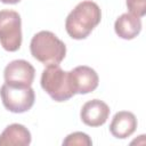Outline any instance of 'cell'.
<instances>
[{"instance_id": "obj_1", "label": "cell", "mask_w": 146, "mask_h": 146, "mask_svg": "<svg viewBox=\"0 0 146 146\" xmlns=\"http://www.w3.org/2000/svg\"><path fill=\"white\" fill-rule=\"evenodd\" d=\"M100 19L102 11L99 6L91 0H86L78 3L67 15L65 30L72 39L82 40L91 33L100 23Z\"/></svg>"}, {"instance_id": "obj_2", "label": "cell", "mask_w": 146, "mask_h": 146, "mask_svg": "<svg viewBox=\"0 0 146 146\" xmlns=\"http://www.w3.org/2000/svg\"><path fill=\"white\" fill-rule=\"evenodd\" d=\"M31 55L43 65H59L65 58L66 46L50 31H40L33 35L30 43Z\"/></svg>"}, {"instance_id": "obj_3", "label": "cell", "mask_w": 146, "mask_h": 146, "mask_svg": "<svg viewBox=\"0 0 146 146\" xmlns=\"http://www.w3.org/2000/svg\"><path fill=\"white\" fill-rule=\"evenodd\" d=\"M41 87L55 102H65L75 95L70 72L59 65H48L42 71Z\"/></svg>"}, {"instance_id": "obj_4", "label": "cell", "mask_w": 146, "mask_h": 146, "mask_svg": "<svg viewBox=\"0 0 146 146\" xmlns=\"http://www.w3.org/2000/svg\"><path fill=\"white\" fill-rule=\"evenodd\" d=\"M0 43L7 51H17L22 44V21L17 11L0 10Z\"/></svg>"}, {"instance_id": "obj_5", "label": "cell", "mask_w": 146, "mask_h": 146, "mask_svg": "<svg viewBox=\"0 0 146 146\" xmlns=\"http://www.w3.org/2000/svg\"><path fill=\"white\" fill-rule=\"evenodd\" d=\"M0 96L3 106L13 113H24L31 110L35 95L32 87H18L3 83L0 88Z\"/></svg>"}, {"instance_id": "obj_6", "label": "cell", "mask_w": 146, "mask_h": 146, "mask_svg": "<svg viewBox=\"0 0 146 146\" xmlns=\"http://www.w3.org/2000/svg\"><path fill=\"white\" fill-rule=\"evenodd\" d=\"M35 70L31 63L24 59L10 62L3 71L5 83L18 87H31L34 80Z\"/></svg>"}, {"instance_id": "obj_7", "label": "cell", "mask_w": 146, "mask_h": 146, "mask_svg": "<svg viewBox=\"0 0 146 146\" xmlns=\"http://www.w3.org/2000/svg\"><path fill=\"white\" fill-rule=\"evenodd\" d=\"M72 84L75 94L86 95L92 92L99 83V78L96 71L89 66L81 65L70 71Z\"/></svg>"}, {"instance_id": "obj_8", "label": "cell", "mask_w": 146, "mask_h": 146, "mask_svg": "<svg viewBox=\"0 0 146 146\" xmlns=\"http://www.w3.org/2000/svg\"><path fill=\"white\" fill-rule=\"evenodd\" d=\"M110 107L100 99H91L87 102L80 112V117L86 125L100 127L110 116Z\"/></svg>"}, {"instance_id": "obj_9", "label": "cell", "mask_w": 146, "mask_h": 146, "mask_svg": "<svg viewBox=\"0 0 146 146\" xmlns=\"http://www.w3.org/2000/svg\"><path fill=\"white\" fill-rule=\"evenodd\" d=\"M137 128V119L133 113L128 111L117 112L110 124V131L115 138L124 139L131 136Z\"/></svg>"}, {"instance_id": "obj_10", "label": "cell", "mask_w": 146, "mask_h": 146, "mask_svg": "<svg viewBox=\"0 0 146 146\" xmlns=\"http://www.w3.org/2000/svg\"><path fill=\"white\" fill-rule=\"evenodd\" d=\"M31 144V132L19 123H13L1 132L0 146H27Z\"/></svg>"}, {"instance_id": "obj_11", "label": "cell", "mask_w": 146, "mask_h": 146, "mask_svg": "<svg viewBox=\"0 0 146 146\" xmlns=\"http://www.w3.org/2000/svg\"><path fill=\"white\" fill-rule=\"evenodd\" d=\"M114 30L117 36L121 39L131 40L136 38L141 31L140 17L131 13H124L116 18L114 23Z\"/></svg>"}, {"instance_id": "obj_12", "label": "cell", "mask_w": 146, "mask_h": 146, "mask_svg": "<svg viewBox=\"0 0 146 146\" xmlns=\"http://www.w3.org/2000/svg\"><path fill=\"white\" fill-rule=\"evenodd\" d=\"M63 145L64 146H90L92 145V141L87 133L76 131V132L70 133L63 140Z\"/></svg>"}, {"instance_id": "obj_13", "label": "cell", "mask_w": 146, "mask_h": 146, "mask_svg": "<svg viewBox=\"0 0 146 146\" xmlns=\"http://www.w3.org/2000/svg\"><path fill=\"white\" fill-rule=\"evenodd\" d=\"M127 7L129 13L143 17L146 14V0H127Z\"/></svg>"}, {"instance_id": "obj_14", "label": "cell", "mask_w": 146, "mask_h": 146, "mask_svg": "<svg viewBox=\"0 0 146 146\" xmlns=\"http://www.w3.org/2000/svg\"><path fill=\"white\" fill-rule=\"evenodd\" d=\"M3 3H8V5H14V3H18L21 0H0Z\"/></svg>"}]
</instances>
